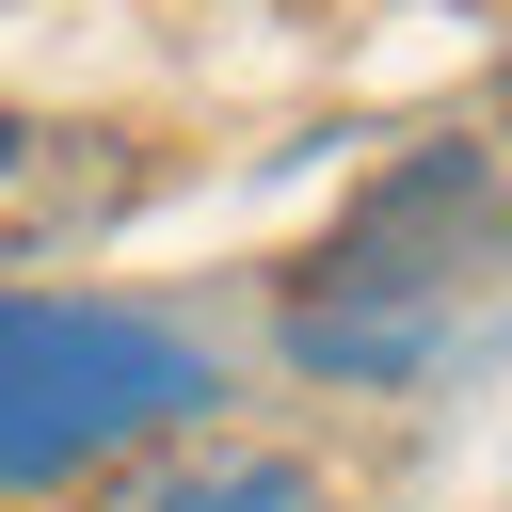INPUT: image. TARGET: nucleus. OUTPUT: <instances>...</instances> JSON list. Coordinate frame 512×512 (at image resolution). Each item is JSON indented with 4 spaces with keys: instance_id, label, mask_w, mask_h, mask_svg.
I'll list each match as a JSON object with an SVG mask.
<instances>
[{
    "instance_id": "obj_1",
    "label": "nucleus",
    "mask_w": 512,
    "mask_h": 512,
    "mask_svg": "<svg viewBox=\"0 0 512 512\" xmlns=\"http://www.w3.org/2000/svg\"><path fill=\"white\" fill-rule=\"evenodd\" d=\"M512 336V160L480 128L400 144L288 272H272V352L336 400H416Z\"/></svg>"
},
{
    "instance_id": "obj_2",
    "label": "nucleus",
    "mask_w": 512,
    "mask_h": 512,
    "mask_svg": "<svg viewBox=\"0 0 512 512\" xmlns=\"http://www.w3.org/2000/svg\"><path fill=\"white\" fill-rule=\"evenodd\" d=\"M224 400V352L112 288H0V496L96 480Z\"/></svg>"
},
{
    "instance_id": "obj_3",
    "label": "nucleus",
    "mask_w": 512,
    "mask_h": 512,
    "mask_svg": "<svg viewBox=\"0 0 512 512\" xmlns=\"http://www.w3.org/2000/svg\"><path fill=\"white\" fill-rule=\"evenodd\" d=\"M80 512H352V496H336V464H320V448L192 416V432H160V448L96 464V496H80Z\"/></svg>"
},
{
    "instance_id": "obj_4",
    "label": "nucleus",
    "mask_w": 512,
    "mask_h": 512,
    "mask_svg": "<svg viewBox=\"0 0 512 512\" xmlns=\"http://www.w3.org/2000/svg\"><path fill=\"white\" fill-rule=\"evenodd\" d=\"M480 144H496V160H512V48H496V112H480Z\"/></svg>"
}]
</instances>
